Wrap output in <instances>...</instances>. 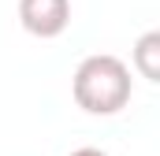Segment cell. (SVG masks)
Returning a JSON list of instances; mask_svg holds the SVG:
<instances>
[{"label": "cell", "instance_id": "obj_1", "mask_svg": "<svg viewBox=\"0 0 160 156\" xmlns=\"http://www.w3.org/2000/svg\"><path fill=\"white\" fill-rule=\"evenodd\" d=\"M75 104L89 115H116L130 104V67L112 52L86 56L71 78Z\"/></svg>", "mask_w": 160, "mask_h": 156}, {"label": "cell", "instance_id": "obj_3", "mask_svg": "<svg viewBox=\"0 0 160 156\" xmlns=\"http://www.w3.org/2000/svg\"><path fill=\"white\" fill-rule=\"evenodd\" d=\"M134 71L145 78V82H160V30H149L134 41Z\"/></svg>", "mask_w": 160, "mask_h": 156}, {"label": "cell", "instance_id": "obj_2", "mask_svg": "<svg viewBox=\"0 0 160 156\" xmlns=\"http://www.w3.org/2000/svg\"><path fill=\"white\" fill-rule=\"evenodd\" d=\"M19 22L26 34L52 41L71 26V0H19Z\"/></svg>", "mask_w": 160, "mask_h": 156}, {"label": "cell", "instance_id": "obj_4", "mask_svg": "<svg viewBox=\"0 0 160 156\" xmlns=\"http://www.w3.org/2000/svg\"><path fill=\"white\" fill-rule=\"evenodd\" d=\"M71 156H108L104 149H93V145H82V149H75Z\"/></svg>", "mask_w": 160, "mask_h": 156}]
</instances>
